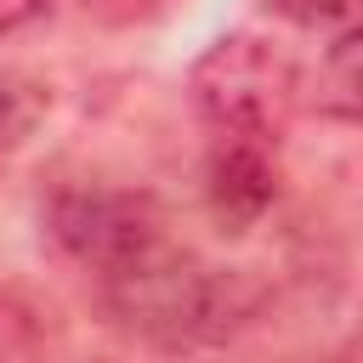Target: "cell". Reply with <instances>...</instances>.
<instances>
[{"label": "cell", "mask_w": 363, "mask_h": 363, "mask_svg": "<svg viewBox=\"0 0 363 363\" xmlns=\"http://www.w3.org/2000/svg\"><path fill=\"white\" fill-rule=\"evenodd\" d=\"M108 312L164 352L221 346L267 306V284L250 267H210L187 244L159 238L147 255L102 278Z\"/></svg>", "instance_id": "6da1fadb"}, {"label": "cell", "mask_w": 363, "mask_h": 363, "mask_svg": "<svg viewBox=\"0 0 363 363\" xmlns=\"http://www.w3.org/2000/svg\"><path fill=\"white\" fill-rule=\"evenodd\" d=\"M267 11H278V17H289V23H301V28H318V23H346V17H357L363 11V0H261Z\"/></svg>", "instance_id": "ba28073f"}, {"label": "cell", "mask_w": 363, "mask_h": 363, "mask_svg": "<svg viewBox=\"0 0 363 363\" xmlns=\"http://www.w3.org/2000/svg\"><path fill=\"white\" fill-rule=\"evenodd\" d=\"M306 102L323 119L363 125V23H352L346 34H335V45L323 51V62H318V74L306 85Z\"/></svg>", "instance_id": "5b68a950"}, {"label": "cell", "mask_w": 363, "mask_h": 363, "mask_svg": "<svg viewBox=\"0 0 363 363\" xmlns=\"http://www.w3.org/2000/svg\"><path fill=\"white\" fill-rule=\"evenodd\" d=\"M45 227L51 238L102 278H113L119 267H130L136 255H147L164 233V210L153 193L142 187H108V182H68L51 193L45 204Z\"/></svg>", "instance_id": "3957f363"}, {"label": "cell", "mask_w": 363, "mask_h": 363, "mask_svg": "<svg viewBox=\"0 0 363 363\" xmlns=\"http://www.w3.org/2000/svg\"><path fill=\"white\" fill-rule=\"evenodd\" d=\"M85 17H96L102 28H130V23H147L164 0H79Z\"/></svg>", "instance_id": "9c48e42d"}, {"label": "cell", "mask_w": 363, "mask_h": 363, "mask_svg": "<svg viewBox=\"0 0 363 363\" xmlns=\"http://www.w3.org/2000/svg\"><path fill=\"white\" fill-rule=\"evenodd\" d=\"M45 108H51V91H45L34 74L0 62V170L28 147V136L40 130Z\"/></svg>", "instance_id": "8992f818"}, {"label": "cell", "mask_w": 363, "mask_h": 363, "mask_svg": "<svg viewBox=\"0 0 363 363\" xmlns=\"http://www.w3.org/2000/svg\"><path fill=\"white\" fill-rule=\"evenodd\" d=\"M0 363H51V335H45V318L40 306L0 284Z\"/></svg>", "instance_id": "52a82bcc"}, {"label": "cell", "mask_w": 363, "mask_h": 363, "mask_svg": "<svg viewBox=\"0 0 363 363\" xmlns=\"http://www.w3.org/2000/svg\"><path fill=\"white\" fill-rule=\"evenodd\" d=\"M187 96L210 136L278 147L295 119V102H301V74L272 40L227 34L193 62Z\"/></svg>", "instance_id": "7a4b0ae2"}, {"label": "cell", "mask_w": 363, "mask_h": 363, "mask_svg": "<svg viewBox=\"0 0 363 363\" xmlns=\"http://www.w3.org/2000/svg\"><path fill=\"white\" fill-rule=\"evenodd\" d=\"M272 153L278 147L210 136V153H204V204L221 221V233H244V227H255L272 210V199H278V159Z\"/></svg>", "instance_id": "277c9868"}, {"label": "cell", "mask_w": 363, "mask_h": 363, "mask_svg": "<svg viewBox=\"0 0 363 363\" xmlns=\"http://www.w3.org/2000/svg\"><path fill=\"white\" fill-rule=\"evenodd\" d=\"M45 6H51V0H0V34H11V28H23V23H34Z\"/></svg>", "instance_id": "30bf717a"}]
</instances>
